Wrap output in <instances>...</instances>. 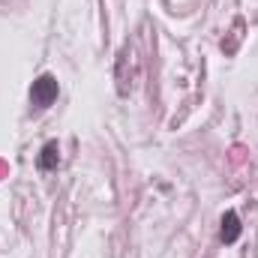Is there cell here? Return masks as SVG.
Here are the masks:
<instances>
[{
  "instance_id": "1",
  "label": "cell",
  "mask_w": 258,
  "mask_h": 258,
  "mask_svg": "<svg viewBox=\"0 0 258 258\" xmlns=\"http://www.w3.org/2000/svg\"><path fill=\"white\" fill-rule=\"evenodd\" d=\"M57 93H60L57 75H51V72H42V75L33 81V87H30V105L42 111V108H48V105L57 99Z\"/></svg>"
},
{
  "instance_id": "2",
  "label": "cell",
  "mask_w": 258,
  "mask_h": 258,
  "mask_svg": "<svg viewBox=\"0 0 258 258\" xmlns=\"http://www.w3.org/2000/svg\"><path fill=\"white\" fill-rule=\"evenodd\" d=\"M240 231H243V225H240V216H237L234 210H225V213H222L219 240H222V243H237V240H240Z\"/></svg>"
},
{
  "instance_id": "3",
  "label": "cell",
  "mask_w": 258,
  "mask_h": 258,
  "mask_svg": "<svg viewBox=\"0 0 258 258\" xmlns=\"http://www.w3.org/2000/svg\"><path fill=\"white\" fill-rule=\"evenodd\" d=\"M36 165H39L42 171H54V168L60 165V144H57V141H45V147L39 150Z\"/></svg>"
}]
</instances>
